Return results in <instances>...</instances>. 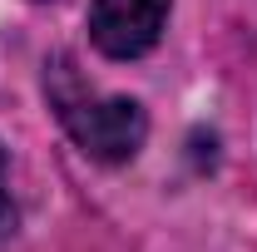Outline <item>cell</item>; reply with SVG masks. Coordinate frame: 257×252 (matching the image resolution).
<instances>
[{
	"mask_svg": "<svg viewBox=\"0 0 257 252\" xmlns=\"http://www.w3.org/2000/svg\"><path fill=\"white\" fill-rule=\"evenodd\" d=\"M15 227V203H10V188H5V154H0V232Z\"/></svg>",
	"mask_w": 257,
	"mask_h": 252,
	"instance_id": "cell-3",
	"label": "cell"
},
{
	"mask_svg": "<svg viewBox=\"0 0 257 252\" xmlns=\"http://www.w3.org/2000/svg\"><path fill=\"white\" fill-rule=\"evenodd\" d=\"M45 94L50 109L64 124V134L74 139V149L94 163L119 168L128 158H139L144 139H149V114L144 104L128 94H99L94 84L74 69L69 55H55L45 64Z\"/></svg>",
	"mask_w": 257,
	"mask_h": 252,
	"instance_id": "cell-1",
	"label": "cell"
},
{
	"mask_svg": "<svg viewBox=\"0 0 257 252\" xmlns=\"http://www.w3.org/2000/svg\"><path fill=\"white\" fill-rule=\"evenodd\" d=\"M173 0H94L89 5V45L104 60H144L168 30Z\"/></svg>",
	"mask_w": 257,
	"mask_h": 252,
	"instance_id": "cell-2",
	"label": "cell"
}]
</instances>
